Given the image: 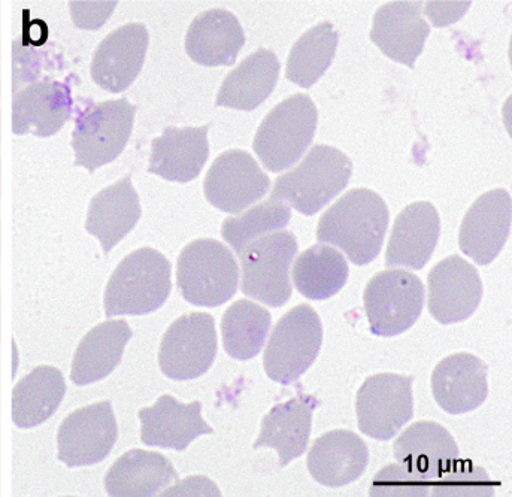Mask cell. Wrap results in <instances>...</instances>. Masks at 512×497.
I'll return each instance as SVG.
<instances>
[{"label":"cell","instance_id":"6da1fadb","mask_svg":"<svg viewBox=\"0 0 512 497\" xmlns=\"http://www.w3.org/2000/svg\"><path fill=\"white\" fill-rule=\"evenodd\" d=\"M389 220V208L380 195L354 189L321 215L317 239L341 248L354 265H369L383 248Z\"/></svg>","mask_w":512,"mask_h":497},{"label":"cell","instance_id":"7a4b0ae2","mask_svg":"<svg viewBox=\"0 0 512 497\" xmlns=\"http://www.w3.org/2000/svg\"><path fill=\"white\" fill-rule=\"evenodd\" d=\"M171 263L153 248L133 251L121 260L105 290V315H145L171 295Z\"/></svg>","mask_w":512,"mask_h":497},{"label":"cell","instance_id":"3957f363","mask_svg":"<svg viewBox=\"0 0 512 497\" xmlns=\"http://www.w3.org/2000/svg\"><path fill=\"white\" fill-rule=\"evenodd\" d=\"M351 160L342 151L315 145L304 162L275 181L271 200L286 202L304 215L317 214L350 183Z\"/></svg>","mask_w":512,"mask_h":497},{"label":"cell","instance_id":"277c9868","mask_svg":"<svg viewBox=\"0 0 512 497\" xmlns=\"http://www.w3.org/2000/svg\"><path fill=\"white\" fill-rule=\"evenodd\" d=\"M135 114L136 106L124 98L78 109L72 133L75 166L95 172L114 162L129 142Z\"/></svg>","mask_w":512,"mask_h":497},{"label":"cell","instance_id":"5b68a950","mask_svg":"<svg viewBox=\"0 0 512 497\" xmlns=\"http://www.w3.org/2000/svg\"><path fill=\"white\" fill-rule=\"evenodd\" d=\"M177 284L187 302L215 308L229 302L238 292V263L221 242H190L178 257Z\"/></svg>","mask_w":512,"mask_h":497},{"label":"cell","instance_id":"8992f818","mask_svg":"<svg viewBox=\"0 0 512 497\" xmlns=\"http://www.w3.org/2000/svg\"><path fill=\"white\" fill-rule=\"evenodd\" d=\"M318 112L307 95L278 103L260 124L254 151L268 171L292 168L308 150L317 130Z\"/></svg>","mask_w":512,"mask_h":497},{"label":"cell","instance_id":"52a82bcc","mask_svg":"<svg viewBox=\"0 0 512 497\" xmlns=\"http://www.w3.org/2000/svg\"><path fill=\"white\" fill-rule=\"evenodd\" d=\"M323 326L317 312L307 305L287 312L272 332L263 365L275 383L289 386L311 368L320 353Z\"/></svg>","mask_w":512,"mask_h":497},{"label":"cell","instance_id":"ba28073f","mask_svg":"<svg viewBox=\"0 0 512 497\" xmlns=\"http://www.w3.org/2000/svg\"><path fill=\"white\" fill-rule=\"evenodd\" d=\"M298 253L292 232H274L250 242L239 257L242 262V292L272 308L292 298L290 266Z\"/></svg>","mask_w":512,"mask_h":497},{"label":"cell","instance_id":"9c48e42d","mask_svg":"<svg viewBox=\"0 0 512 497\" xmlns=\"http://www.w3.org/2000/svg\"><path fill=\"white\" fill-rule=\"evenodd\" d=\"M363 300L372 335L390 338L407 332L420 317L424 286L414 274L393 269L369 281Z\"/></svg>","mask_w":512,"mask_h":497},{"label":"cell","instance_id":"30bf717a","mask_svg":"<svg viewBox=\"0 0 512 497\" xmlns=\"http://www.w3.org/2000/svg\"><path fill=\"white\" fill-rule=\"evenodd\" d=\"M217 356V332L214 318L205 312L184 315L172 323L163 336L159 365L163 374L174 381L202 377Z\"/></svg>","mask_w":512,"mask_h":497},{"label":"cell","instance_id":"8fae6325","mask_svg":"<svg viewBox=\"0 0 512 497\" xmlns=\"http://www.w3.org/2000/svg\"><path fill=\"white\" fill-rule=\"evenodd\" d=\"M412 377L372 375L357 392L360 430L377 441H390L414 415Z\"/></svg>","mask_w":512,"mask_h":497},{"label":"cell","instance_id":"7c38bea8","mask_svg":"<svg viewBox=\"0 0 512 497\" xmlns=\"http://www.w3.org/2000/svg\"><path fill=\"white\" fill-rule=\"evenodd\" d=\"M117 435V420L111 403H95L77 409L60 424L59 460L68 468L98 465L111 453Z\"/></svg>","mask_w":512,"mask_h":497},{"label":"cell","instance_id":"4fadbf2b","mask_svg":"<svg viewBox=\"0 0 512 497\" xmlns=\"http://www.w3.org/2000/svg\"><path fill=\"white\" fill-rule=\"evenodd\" d=\"M271 181L247 151L230 150L206 174V199L227 214H239L269 192Z\"/></svg>","mask_w":512,"mask_h":497},{"label":"cell","instance_id":"5bb4252c","mask_svg":"<svg viewBox=\"0 0 512 497\" xmlns=\"http://www.w3.org/2000/svg\"><path fill=\"white\" fill-rule=\"evenodd\" d=\"M429 312L441 324L468 320L483 298L477 268L460 256L439 262L427 277Z\"/></svg>","mask_w":512,"mask_h":497},{"label":"cell","instance_id":"9a60e30c","mask_svg":"<svg viewBox=\"0 0 512 497\" xmlns=\"http://www.w3.org/2000/svg\"><path fill=\"white\" fill-rule=\"evenodd\" d=\"M511 230V195L492 190L475 200L460 227V250L478 265H490L507 244Z\"/></svg>","mask_w":512,"mask_h":497},{"label":"cell","instance_id":"2e32d148","mask_svg":"<svg viewBox=\"0 0 512 497\" xmlns=\"http://www.w3.org/2000/svg\"><path fill=\"white\" fill-rule=\"evenodd\" d=\"M150 35L142 24H127L109 33L93 54L92 77L109 93H121L138 78L147 56Z\"/></svg>","mask_w":512,"mask_h":497},{"label":"cell","instance_id":"e0dca14e","mask_svg":"<svg viewBox=\"0 0 512 497\" xmlns=\"http://www.w3.org/2000/svg\"><path fill=\"white\" fill-rule=\"evenodd\" d=\"M395 457L412 475L433 484L454 468L459 447L441 424L418 421L395 442Z\"/></svg>","mask_w":512,"mask_h":497},{"label":"cell","instance_id":"ac0fdd59","mask_svg":"<svg viewBox=\"0 0 512 497\" xmlns=\"http://www.w3.org/2000/svg\"><path fill=\"white\" fill-rule=\"evenodd\" d=\"M201 402L181 403L165 395L139 411L141 441L148 447L184 451L196 438L214 432L201 415Z\"/></svg>","mask_w":512,"mask_h":497},{"label":"cell","instance_id":"d6986e66","mask_svg":"<svg viewBox=\"0 0 512 497\" xmlns=\"http://www.w3.org/2000/svg\"><path fill=\"white\" fill-rule=\"evenodd\" d=\"M421 2H390L375 12L371 41L395 62L414 68L430 33Z\"/></svg>","mask_w":512,"mask_h":497},{"label":"cell","instance_id":"ffe728a7","mask_svg":"<svg viewBox=\"0 0 512 497\" xmlns=\"http://www.w3.org/2000/svg\"><path fill=\"white\" fill-rule=\"evenodd\" d=\"M486 363L468 353L445 357L432 375L436 403L448 414L459 415L483 405L489 395Z\"/></svg>","mask_w":512,"mask_h":497},{"label":"cell","instance_id":"44dd1931","mask_svg":"<svg viewBox=\"0 0 512 497\" xmlns=\"http://www.w3.org/2000/svg\"><path fill=\"white\" fill-rule=\"evenodd\" d=\"M369 463L363 439L348 430H333L317 439L309 451V474L321 486L338 489L359 480Z\"/></svg>","mask_w":512,"mask_h":497},{"label":"cell","instance_id":"7402d4cb","mask_svg":"<svg viewBox=\"0 0 512 497\" xmlns=\"http://www.w3.org/2000/svg\"><path fill=\"white\" fill-rule=\"evenodd\" d=\"M441 220L435 206L415 202L396 218L387 247L386 265L420 271L429 262L438 244Z\"/></svg>","mask_w":512,"mask_h":497},{"label":"cell","instance_id":"603a6c76","mask_svg":"<svg viewBox=\"0 0 512 497\" xmlns=\"http://www.w3.org/2000/svg\"><path fill=\"white\" fill-rule=\"evenodd\" d=\"M71 87L59 81L35 83L17 93L12 102V132L48 138L56 135L71 117Z\"/></svg>","mask_w":512,"mask_h":497},{"label":"cell","instance_id":"cb8c5ba5","mask_svg":"<svg viewBox=\"0 0 512 497\" xmlns=\"http://www.w3.org/2000/svg\"><path fill=\"white\" fill-rule=\"evenodd\" d=\"M209 126L168 127L151 145L148 172L174 183L199 177L209 157Z\"/></svg>","mask_w":512,"mask_h":497},{"label":"cell","instance_id":"d4e9b609","mask_svg":"<svg viewBox=\"0 0 512 497\" xmlns=\"http://www.w3.org/2000/svg\"><path fill=\"white\" fill-rule=\"evenodd\" d=\"M317 405L318 400L307 395H299L275 405L263 417L262 429L254 448H274L283 468L301 457L307 451L312 412Z\"/></svg>","mask_w":512,"mask_h":497},{"label":"cell","instance_id":"484cf974","mask_svg":"<svg viewBox=\"0 0 512 497\" xmlns=\"http://www.w3.org/2000/svg\"><path fill=\"white\" fill-rule=\"evenodd\" d=\"M241 23L226 9H211L198 15L186 36V51L198 65L232 66L244 47Z\"/></svg>","mask_w":512,"mask_h":497},{"label":"cell","instance_id":"4316f807","mask_svg":"<svg viewBox=\"0 0 512 497\" xmlns=\"http://www.w3.org/2000/svg\"><path fill=\"white\" fill-rule=\"evenodd\" d=\"M141 203L130 175L101 190L90 202L86 230L101 242L103 253L123 241L141 218Z\"/></svg>","mask_w":512,"mask_h":497},{"label":"cell","instance_id":"83f0119b","mask_svg":"<svg viewBox=\"0 0 512 497\" xmlns=\"http://www.w3.org/2000/svg\"><path fill=\"white\" fill-rule=\"evenodd\" d=\"M280 69V60L274 51L260 48L227 75L215 105L253 111L274 92Z\"/></svg>","mask_w":512,"mask_h":497},{"label":"cell","instance_id":"f1b7e54d","mask_svg":"<svg viewBox=\"0 0 512 497\" xmlns=\"http://www.w3.org/2000/svg\"><path fill=\"white\" fill-rule=\"evenodd\" d=\"M130 338L132 330L124 320L106 321L90 330L75 351L72 383L89 386L112 374Z\"/></svg>","mask_w":512,"mask_h":497},{"label":"cell","instance_id":"f546056e","mask_svg":"<svg viewBox=\"0 0 512 497\" xmlns=\"http://www.w3.org/2000/svg\"><path fill=\"white\" fill-rule=\"evenodd\" d=\"M174 480H178L177 471L165 456L132 450L111 466L105 489L114 497H148L157 495Z\"/></svg>","mask_w":512,"mask_h":497},{"label":"cell","instance_id":"4dcf8cb0","mask_svg":"<svg viewBox=\"0 0 512 497\" xmlns=\"http://www.w3.org/2000/svg\"><path fill=\"white\" fill-rule=\"evenodd\" d=\"M65 393V377L59 369H33L12 390V421L18 429H33L45 423L59 408Z\"/></svg>","mask_w":512,"mask_h":497},{"label":"cell","instance_id":"1f68e13d","mask_svg":"<svg viewBox=\"0 0 512 497\" xmlns=\"http://www.w3.org/2000/svg\"><path fill=\"white\" fill-rule=\"evenodd\" d=\"M348 280V263L335 248L312 245L293 268V283L305 298L326 300L341 292Z\"/></svg>","mask_w":512,"mask_h":497},{"label":"cell","instance_id":"d6a6232c","mask_svg":"<svg viewBox=\"0 0 512 497\" xmlns=\"http://www.w3.org/2000/svg\"><path fill=\"white\" fill-rule=\"evenodd\" d=\"M271 323L268 309L251 300H238L221 320L224 350L236 360L253 359L262 351Z\"/></svg>","mask_w":512,"mask_h":497},{"label":"cell","instance_id":"836d02e7","mask_svg":"<svg viewBox=\"0 0 512 497\" xmlns=\"http://www.w3.org/2000/svg\"><path fill=\"white\" fill-rule=\"evenodd\" d=\"M338 39L332 23H321L307 30L290 51L286 77L302 89L314 86L332 65Z\"/></svg>","mask_w":512,"mask_h":497},{"label":"cell","instance_id":"e575fe53","mask_svg":"<svg viewBox=\"0 0 512 497\" xmlns=\"http://www.w3.org/2000/svg\"><path fill=\"white\" fill-rule=\"evenodd\" d=\"M290 218H292V211L289 205L277 200H269L239 217L226 218L221 227V235L239 256L250 242L256 241L260 236L284 229L289 224Z\"/></svg>","mask_w":512,"mask_h":497},{"label":"cell","instance_id":"d590c367","mask_svg":"<svg viewBox=\"0 0 512 497\" xmlns=\"http://www.w3.org/2000/svg\"><path fill=\"white\" fill-rule=\"evenodd\" d=\"M495 486L480 466L465 460H457L454 468L441 480L432 484L430 495L439 496H493Z\"/></svg>","mask_w":512,"mask_h":497},{"label":"cell","instance_id":"8d00e7d4","mask_svg":"<svg viewBox=\"0 0 512 497\" xmlns=\"http://www.w3.org/2000/svg\"><path fill=\"white\" fill-rule=\"evenodd\" d=\"M432 484L412 475L402 465H390L375 475L371 496L424 497L430 495Z\"/></svg>","mask_w":512,"mask_h":497},{"label":"cell","instance_id":"74e56055","mask_svg":"<svg viewBox=\"0 0 512 497\" xmlns=\"http://www.w3.org/2000/svg\"><path fill=\"white\" fill-rule=\"evenodd\" d=\"M117 2H71L72 18L81 29L96 30L105 24L114 12Z\"/></svg>","mask_w":512,"mask_h":497},{"label":"cell","instance_id":"f35d334b","mask_svg":"<svg viewBox=\"0 0 512 497\" xmlns=\"http://www.w3.org/2000/svg\"><path fill=\"white\" fill-rule=\"evenodd\" d=\"M448 3L441 2H427L426 15L433 21V26L442 27L447 24H453L454 21L459 20L466 11H468L471 3L460 2L453 3L451 9H447Z\"/></svg>","mask_w":512,"mask_h":497}]
</instances>
